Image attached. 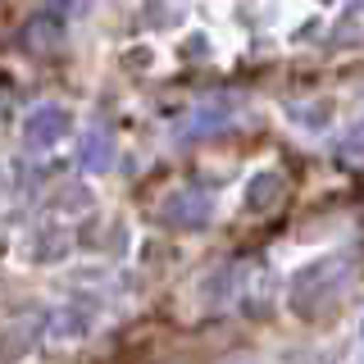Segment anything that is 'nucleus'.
I'll list each match as a JSON object with an SVG mask.
<instances>
[{"label": "nucleus", "mask_w": 364, "mask_h": 364, "mask_svg": "<svg viewBox=\"0 0 364 364\" xmlns=\"http://www.w3.org/2000/svg\"><path fill=\"white\" fill-rule=\"evenodd\" d=\"M259 200H264V210H278L282 200H287V187H282L278 173H255L246 187V205L250 210H259Z\"/></svg>", "instance_id": "f03ea898"}, {"label": "nucleus", "mask_w": 364, "mask_h": 364, "mask_svg": "<svg viewBox=\"0 0 364 364\" xmlns=\"http://www.w3.org/2000/svg\"><path fill=\"white\" fill-rule=\"evenodd\" d=\"M87 164H91V168L105 164V136H91V155H87Z\"/></svg>", "instance_id": "7ed1b4c3"}, {"label": "nucleus", "mask_w": 364, "mask_h": 364, "mask_svg": "<svg viewBox=\"0 0 364 364\" xmlns=\"http://www.w3.org/2000/svg\"><path fill=\"white\" fill-rule=\"evenodd\" d=\"M73 128V119H68V109L60 105H46L28 119V128H23V136H28V146H55L64 141V132Z\"/></svg>", "instance_id": "f257e3e1"}]
</instances>
